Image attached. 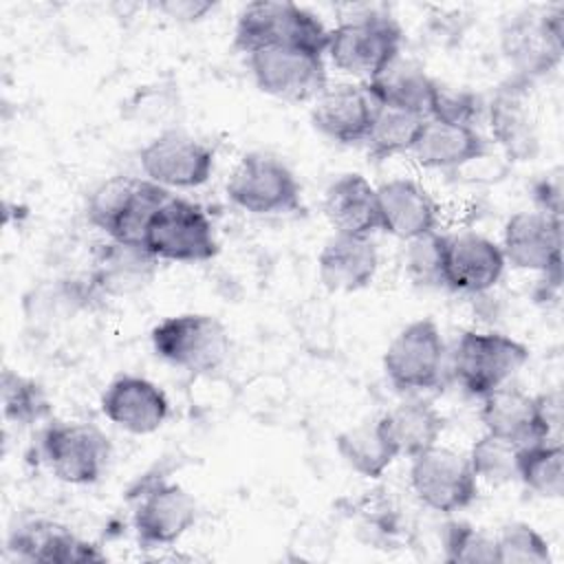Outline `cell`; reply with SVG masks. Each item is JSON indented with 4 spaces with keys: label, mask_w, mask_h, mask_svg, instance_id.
I'll use <instances>...</instances> for the list:
<instances>
[{
    "label": "cell",
    "mask_w": 564,
    "mask_h": 564,
    "mask_svg": "<svg viewBox=\"0 0 564 564\" xmlns=\"http://www.w3.org/2000/svg\"><path fill=\"white\" fill-rule=\"evenodd\" d=\"M42 456L62 482L93 485L110 460V443L93 423L55 421L42 432Z\"/></svg>",
    "instance_id": "cell-9"
},
{
    "label": "cell",
    "mask_w": 564,
    "mask_h": 564,
    "mask_svg": "<svg viewBox=\"0 0 564 564\" xmlns=\"http://www.w3.org/2000/svg\"><path fill=\"white\" fill-rule=\"evenodd\" d=\"M434 82L419 64L397 57L383 73L366 82L379 106L408 110L427 119Z\"/></svg>",
    "instance_id": "cell-27"
},
{
    "label": "cell",
    "mask_w": 564,
    "mask_h": 564,
    "mask_svg": "<svg viewBox=\"0 0 564 564\" xmlns=\"http://www.w3.org/2000/svg\"><path fill=\"white\" fill-rule=\"evenodd\" d=\"M480 421L489 434L507 438L520 447L553 441L540 414L538 397H531L509 383L482 397Z\"/></svg>",
    "instance_id": "cell-20"
},
{
    "label": "cell",
    "mask_w": 564,
    "mask_h": 564,
    "mask_svg": "<svg viewBox=\"0 0 564 564\" xmlns=\"http://www.w3.org/2000/svg\"><path fill=\"white\" fill-rule=\"evenodd\" d=\"M527 359L529 348L505 333L465 330L452 352V375L467 394L482 399L509 383Z\"/></svg>",
    "instance_id": "cell-4"
},
{
    "label": "cell",
    "mask_w": 564,
    "mask_h": 564,
    "mask_svg": "<svg viewBox=\"0 0 564 564\" xmlns=\"http://www.w3.org/2000/svg\"><path fill=\"white\" fill-rule=\"evenodd\" d=\"M399 456L414 458L438 445L445 427L443 414L423 399H408L379 416Z\"/></svg>",
    "instance_id": "cell-26"
},
{
    "label": "cell",
    "mask_w": 564,
    "mask_h": 564,
    "mask_svg": "<svg viewBox=\"0 0 564 564\" xmlns=\"http://www.w3.org/2000/svg\"><path fill=\"white\" fill-rule=\"evenodd\" d=\"M148 181L165 189H194L214 172V150L183 130H163L139 152Z\"/></svg>",
    "instance_id": "cell-12"
},
{
    "label": "cell",
    "mask_w": 564,
    "mask_h": 564,
    "mask_svg": "<svg viewBox=\"0 0 564 564\" xmlns=\"http://www.w3.org/2000/svg\"><path fill=\"white\" fill-rule=\"evenodd\" d=\"M139 178L134 176H110L101 181L88 196L86 203V218L93 227L104 231L108 238L112 236L123 209L128 207Z\"/></svg>",
    "instance_id": "cell-33"
},
{
    "label": "cell",
    "mask_w": 564,
    "mask_h": 564,
    "mask_svg": "<svg viewBox=\"0 0 564 564\" xmlns=\"http://www.w3.org/2000/svg\"><path fill=\"white\" fill-rule=\"evenodd\" d=\"M159 260L143 247L108 238L93 253L88 273L93 286L108 297H126L143 291L156 275Z\"/></svg>",
    "instance_id": "cell-19"
},
{
    "label": "cell",
    "mask_w": 564,
    "mask_h": 564,
    "mask_svg": "<svg viewBox=\"0 0 564 564\" xmlns=\"http://www.w3.org/2000/svg\"><path fill=\"white\" fill-rule=\"evenodd\" d=\"M247 62L258 88L282 101H311L328 86L322 53L273 46L249 53Z\"/></svg>",
    "instance_id": "cell-11"
},
{
    "label": "cell",
    "mask_w": 564,
    "mask_h": 564,
    "mask_svg": "<svg viewBox=\"0 0 564 564\" xmlns=\"http://www.w3.org/2000/svg\"><path fill=\"white\" fill-rule=\"evenodd\" d=\"M401 26L394 18L368 11L330 29L326 53L339 70L359 77L366 84L401 57Z\"/></svg>",
    "instance_id": "cell-2"
},
{
    "label": "cell",
    "mask_w": 564,
    "mask_h": 564,
    "mask_svg": "<svg viewBox=\"0 0 564 564\" xmlns=\"http://www.w3.org/2000/svg\"><path fill=\"white\" fill-rule=\"evenodd\" d=\"M410 460V485L423 507L449 516L476 500L478 478L467 456L434 445Z\"/></svg>",
    "instance_id": "cell-10"
},
{
    "label": "cell",
    "mask_w": 564,
    "mask_h": 564,
    "mask_svg": "<svg viewBox=\"0 0 564 564\" xmlns=\"http://www.w3.org/2000/svg\"><path fill=\"white\" fill-rule=\"evenodd\" d=\"M324 216L335 234L372 236L379 231L377 187L359 172L341 174L324 194Z\"/></svg>",
    "instance_id": "cell-24"
},
{
    "label": "cell",
    "mask_w": 564,
    "mask_h": 564,
    "mask_svg": "<svg viewBox=\"0 0 564 564\" xmlns=\"http://www.w3.org/2000/svg\"><path fill=\"white\" fill-rule=\"evenodd\" d=\"M489 154V141L474 126L443 123L427 119L412 156L419 165L430 170H452L474 163Z\"/></svg>",
    "instance_id": "cell-25"
},
{
    "label": "cell",
    "mask_w": 564,
    "mask_h": 564,
    "mask_svg": "<svg viewBox=\"0 0 564 564\" xmlns=\"http://www.w3.org/2000/svg\"><path fill=\"white\" fill-rule=\"evenodd\" d=\"M425 121L427 119L421 115L399 110V108L379 106L372 128L366 139L368 154L375 161H383V159H390L397 154L412 152Z\"/></svg>",
    "instance_id": "cell-29"
},
{
    "label": "cell",
    "mask_w": 564,
    "mask_h": 564,
    "mask_svg": "<svg viewBox=\"0 0 564 564\" xmlns=\"http://www.w3.org/2000/svg\"><path fill=\"white\" fill-rule=\"evenodd\" d=\"M447 348L434 319L421 317L403 326L383 352V372L401 392H425L441 386Z\"/></svg>",
    "instance_id": "cell-7"
},
{
    "label": "cell",
    "mask_w": 564,
    "mask_h": 564,
    "mask_svg": "<svg viewBox=\"0 0 564 564\" xmlns=\"http://www.w3.org/2000/svg\"><path fill=\"white\" fill-rule=\"evenodd\" d=\"M379 269V253L370 236L333 234L319 256L317 273L333 293H355L366 289Z\"/></svg>",
    "instance_id": "cell-22"
},
{
    "label": "cell",
    "mask_w": 564,
    "mask_h": 564,
    "mask_svg": "<svg viewBox=\"0 0 564 564\" xmlns=\"http://www.w3.org/2000/svg\"><path fill=\"white\" fill-rule=\"evenodd\" d=\"M535 203L540 205V212L551 214L555 218H560L562 212V183L560 176H544L535 183Z\"/></svg>",
    "instance_id": "cell-39"
},
{
    "label": "cell",
    "mask_w": 564,
    "mask_h": 564,
    "mask_svg": "<svg viewBox=\"0 0 564 564\" xmlns=\"http://www.w3.org/2000/svg\"><path fill=\"white\" fill-rule=\"evenodd\" d=\"M518 480L542 498H560L564 491V449L560 441H540L520 447Z\"/></svg>",
    "instance_id": "cell-30"
},
{
    "label": "cell",
    "mask_w": 564,
    "mask_h": 564,
    "mask_svg": "<svg viewBox=\"0 0 564 564\" xmlns=\"http://www.w3.org/2000/svg\"><path fill=\"white\" fill-rule=\"evenodd\" d=\"M214 7L216 4L207 2V0H167V2L156 4V9L163 11L167 18H174L181 22H196L205 13H209Z\"/></svg>",
    "instance_id": "cell-38"
},
{
    "label": "cell",
    "mask_w": 564,
    "mask_h": 564,
    "mask_svg": "<svg viewBox=\"0 0 564 564\" xmlns=\"http://www.w3.org/2000/svg\"><path fill=\"white\" fill-rule=\"evenodd\" d=\"M196 500L178 482H152L143 487L132 513L137 540L145 549L178 542L196 522Z\"/></svg>",
    "instance_id": "cell-15"
},
{
    "label": "cell",
    "mask_w": 564,
    "mask_h": 564,
    "mask_svg": "<svg viewBox=\"0 0 564 564\" xmlns=\"http://www.w3.org/2000/svg\"><path fill=\"white\" fill-rule=\"evenodd\" d=\"M328 31L330 29H326L315 13L295 2L258 0L240 11L234 42L247 55L273 46L304 48L324 55Z\"/></svg>",
    "instance_id": "cell-1"
},
{
    "label": "cell",
    "mask_w": 564,
    "mask_h": 564,
    "mask_svg": "<svg viewBox=\"0 0 564 564\" xmlns=\"http://www.w3.org/2000/svg\"><path fill=\"white\" fill-rule=\"evenodd\" d=\"M379 104L366 84H328L311 108V121L317 132L341 145L366 143Z\"/></svg>",
    "instance_id": "cell-16"
},
{
    "label": "cell",
    "mask_w": 564,
    "mask_h": 564,
    "mask_svg": "<svg viewBox=\"0 0 564 564\" xmlns=\"http://www.w3.org/2000/svg\"><path fill=\"white\" fill-rule=\"evenodd\" d=\"M482 108H485V104L474 90L434 82L427 119L476 128V121H478Z\"/></svg>",
    "instance_id": "cell-37"
},
{
    "label": "cell",
    "mask_w": 564,
    "mask_h": 564,
    "mask_svg": "<svg viewBox=\"0 0 564 564\" xmlns=\"http://www.w3.org/2000/svg\"><path fill=\"white\" fill-rule=\"evenodd\" d=\"M152 350L163 361L192 375L218 370L229 355V333L209 313H178L150 330Z\"/></svg>",
    "instance_id": "cell-3"
},
{
    "label": "cell",
    "mask_w": 564,
    "mask_h": 564,
    "mask_svg": "<svg viewBox=\"0 0 564 564\" xmlns=\"http://www.w3.org/2000/svg\"><path fill=\"white\" fill-rule=\"evenodd\" d=\"M99 405L110 423L130 434H152L170 414L165 392L141 375L115 377L106 386Z\"/></svg>",
    "instance_id": "cell-17"
},
{
    "label": "cell",
    "mask_w": 564,
    "mask_h": 564,
    "mask_svg": "<svg viewBox=\"0 0 564 564\" xmlns=\"http://www.w3.org/2000/svg\"><path fill=\"white\" fill-rule=\"evenodd\" d=\"M494 542L500 564H544L551 560L549 542L527 522L505 524Z\"/></svg>",
    "instance_id": "cell-34"
},
{
    "label": "cell",
    "mask_w": 564,
    "mask_h": 564,
    "mask_svg": "<svg viewBox=\"0 0 564 564\" xmlns=\"http://www.w3.org/2000/svg\"><path fill=\"white\" fill-rule=\"evenodd\" d=\"M405 269L419 286H445V236L434 229L408 240Z\"/></svg>",
    "instance_id": "cell-35"
},
{
    "label": "cell",
    "mask_w": 564,
    "mask_h": 564,
    "mask_svg": "<svg viewBox=\"0 0 564 564\" xmlns=\"http://www.w3.org/2000/svg\"><path fill=\"white\" fill-rule=\"evenodd\" d=\"M500 245L480 234L445 236V286L458 293H485L505 273Z\"/></svg>",
    "instance_id": "cell-18"
},
{
    "label": "cell",
    "mask_w": 564,
    "mask_h": 564,
    "mask_svg": "<svg viewBox=\"0 0 564 564\" xmlns=\"http://www.w3.org/2000/svg\"><path fill=\"white\" fill-rule=\"evenodd\" d=\"M379 229L412 240L436 229L438 209L425 187L412 178H392L377 187Z\"/></svg>",
    "instance_id": "cell-21"
},
{
    "label": "cell",
    "mask_w": 564,
    "mask_h": 564,
    "mask_svg": "<svg viewBox=\"0 0 564 564\" xmlns=\"http://www.w3.org/2000/svg\"><path fill=\"white\" fill-rule=\"evenodd\" d=\"M0 394L4 419L15 425H33L51 414L46 390L35 379H29L11 368L2 370Z\"/></svg>",
    "instance_id": "cell-31"
},
{
    "label": "cell",
    "mask_w": 564,
    "mask_h": 564,
    "mask_svg": "<svg viewBox=\"0 0 564 564\" xmlns=\"http://www.w3.org/2000/svg\"><path fill=\"white\" fill-rule=\"evenodd\" d=\"M227 198L253 216H284L302 207V187L293 170L264 152L245 154L225 185Z\"/></svg>",
    "instance_id": "cell-5"
},
{
    "label": "cell",
    "mask_w": 564,
    "mask_h": 564,
    "mask_svg": "<svg viewBox=\"0 0 564 564\" xmlns=\"http://www.w3.org/2000/svg\"><path fill=\"white\" fill-rule=\"evenodd\" d=\"M502 256L516 269L538 271L544 282L560 286L562 278V218L544 212H516L505 223Z\"/></svg>",
    "instance_id": "cell-13"
},
{
    "label": "cell",
    "mask_w": 564,
    "mask_h": 564,
    "mask_svg": "<svg viewBox=\"0 0 564 564\" xmlns=\"http://www.w3.org/2000/svg\"><path fill=\"white\" fill-rule=\"evenodd\" d=\"M502 53L524 79H538L555 70L564 53V9L553 7L542 13L513 15L502 33Z\"/></svg>",
    "instance_id": "cell-8"
},
{
    "label": "cell",
    "mask_w": 564,
    "mask_h": 564,
    "mask_svg": "<svg viewBox=\"0 0 564 564\" xmlns=\"http://www.w3.org/2000/svg\"><path fill=\"white\" fill-rule=\"evenodd\" d=\"M9 551L24 562L40 564H79L104 562L106 555L88 540L51 520H31L13 529Z\"/></svg>",
    "instance_id": "cell-23"
},
{
    "label": "cell",
    "mask_w": 564,
    "mask_h": 564,
    "mask_svg": "<svg viewBox=\"0 0 564 564\" xmlns=\"http://www.w3.org/2000/svg\"><path fill=\"white\" fill-rule=\"evenodd\" d=\"M443 560L458 564L496 562V542L467 522H447L441 533Z\"/></svg>",
    "instance_id": "cell-36"
},
{
    "label": "cell",
    "mask_w": 564,
    "mask_h": 564,
    "mask_svg": "<svg viewBox=\"0 0 564 564\" xmlns=\"http://www.w3.org/2000/svg\"><path fill=\"white\" fill-rule=\"evenodd\" d=\"M496 143L511 161H531L540 150L533 82L520 75L502 82L485 106Z\"/></svg>",
    "instance_id": "cell-14"
},
{
    "label": "cell",
    "mask_w": 564,
    "mask_h": 564,
    "mask_svg": "<svg viewBox=\"0 0 564 564\" xmlns=\"http://www.w3.org/2000/svg\"><path fill=\"white\" fill-rule=\"evenodd\" d=\"M335 447L341 460L364 478H381L399 458L381 419L361 421L337 434Z\"/></svg>",
    "instance_id": "cell-28"
},
{
    "label": "cell",
    "mask_w": 564,
    "mask_h": 564,
    "mask_svg": "<svg viewBox=\"0 0 564 564\" xmlns=\"http://www.w3.org/2000/svg\"><path fill=\"white\" fill-rule=\"evenodd\" d=\"M143 245L159 262H207L218 253V238L207 212L174 194L150 220Z\"/></svg>",
    "instance_id": "cell-6"
},
{
    "label": "cell",
    "mask_w": 564,
    "mask_h": 564,
    "mask_svg": "<svg viewBox=\"0 0 564 564\" xmlns=\"http://www.w3.org/2000/svg\"><path fill=\"white\" fill-rule=\"evenodd\" d=\"M520 445L485 432L469 449V465L476 478L502 485L518 478Z\"/></svg>",
    "instance_id": "cell-32"
}]
</instances>
